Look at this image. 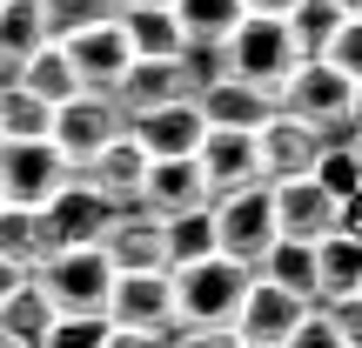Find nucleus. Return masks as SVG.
<instances>
[{
    "label": "nucleus",
    "instance_id": "obj_50",
    "mask_svg": "<svg viewBox=\"0 0 362 348\" xmlns=\"http://www.w3.org/2000/svg\"><path fill=\"white\" fill-rule=\"evenodd\" d=\"M356 13H362V7H356Z\"/></svg>",
    "mask_w": 362,
    "mask_h": 348
},
{
    "label": "nucleus",
    "instance_id": "obj_21",
    "mask_svg": "<svg viewBox=\"0 0 362 348\" xmlns=\"http://www.w3.org/2000/svg\"><path fill=\"white\" fill-rule=\"evenodd\" d=\"M47 13H40V0H0V88L7 80H21V61L34 47H47Z\"/></svg>",
    "mask_w": 362,
    "mask_h": 348
},
{
    "label": "nucleus",
    "instance_id": "obj_28",
    "mask_svg": "<svg viewBox=\"0 0 362 348\" xmlns=\"http://www.w3.org/2000/svg\"><path fill=\"white\" fill-rule=\"evenodd\" d=\"M121 34H128L134 54H181V20L175 7H148V0H134V7H121Z\"/></svg>",
    "mask_w": 362,
    "mask_h": 348
},
{
    "label": "nucleus",
    "instance_id": "obj_33",
    "mask_svg": "<svg viewBox=\"0 0 362 348\" xmlns=\"http://www.w3.org/2000/svg\"><path fill=\"white\" fill-rule=\"evenodd\" d=\"M315 181H322L329 194H336V208H342V194H356L362 188V161H356V148L349 141H329L322 155H315V168H309Z\"/></svg>",
    "mask_w": 362,
    "mask_h": 348
},
{
    "label": "nucleus",
    "instance_id": "obj_47",
    "mask_svg": "<svg viewBox=\"0 0 362 348\" xmlns=\"http://www.w3.org/2000/svg\"><path fill=\"white\" fill-rule=\"evenodd\" d=\"M342 7H349V13H356V7H362V0H342Z\"/></svg>",
    "mask_w": 362,
    "mask_h": 348
},
{
    "label": "nucleus",
    "instance_id": "obj_38",
    "mask_svg": "<svg viewBox=\"0 0 362 348\" xmlns=\"http://www.w3.org/2000/svg\"><path fill=\"white\" fill-rule=\"evenodd\" d=\"M329 308V322H336V335L342 348H362V295H342V301H322Z\"/></svg>",
    "mask_w": 362,
    "mask_h": 348
},
{
    "label": "nucleus",
    "instance_id": "obj_39",
    "mask_svg": "<svg viewBox=\"0 0 362 348\" xmlns=\"http://www.w3.org/2000/svg\"><path fill=\"white\" fill-rule=\"evenodd\" d=\"M107 348H168V335H161V328H107Z\"/></svg>",
    "mask_w": 362,
    "mask_h": 348
},
{
    "label": "nucleus",
    "instance_id": "obj_3",
    "mask_svg": "<svg viewBox=\"0 0 362 348\" xmlns=\"http://www.w3.org/2000/svg\"><path fill=\"white\" fill-rule=\"evenodd\" d=\"M208 215H215V241H221V255L248 261V268L269 255V241H275V188H269V181L221 188L215 201H208Z\"/></svg>",
    "mask_w": 362,
    "mask_h": 348
},
{
    "label": "nucleus",
    "instance_id": "obj_10",
    "mask_svg": "<svg viewBox=\"0 0 362 348\" xmlns=\"http://www.w3.org/2000/svg\"><path fill=\"white\" fill-rule=\"evenodd\" d=\"M128 134L148 148V161H168V155H194L208 134V114L194 94H175V101L161 107H141V114H128Z\"/></svg>",
    "mask_w": 362,
    "mask_h": 348
},
{
    "label": "nucleus",
    "instance_id": "obj_12",
    "mask_svg": "<svg viewBox=\"0 0 362 348\" xmlns=\"http://www.w3.org/2000/svg\"><path fill=\"white\" fill-rule=\"evenodd\" d=\"M269 188H275V234H288V241H322V234L336 228V194L315 174H288V181H269Z\"/></svg>",
    "mask_w": 362,
    "mask_h": 348
},
{
    "label": "nucleus",
    "instance_id": "obj_26",
    "mask_svg": "<svg viewBox=\"0 0 362 348\" xmlns=\"http://www.w3.org/2000/svg\"><path fill=\"white\" fill-rule=\"evenodd\" d=\"M54 315H61V308L47 301V288H40L34 268H27V282L0 301V335H7V342H40V335L54 328Z\"/></svg>",
    "mask_w": 362,
    "mask_h": 348
},
{
    "label": "nucleus",
    "instance_id": "obj_40",
    "mask_svg": "<svg viewBox=\"0 0 362 348\" xmlns=\"http://www.w3.org/2000/svg\"><path fill=\"white\" fill-rule=\"evenodd\" d=\"M336 228L362 241V188H356V194H342V208H336Z\"/></svg>",
    "mask_w": 362,
    "mask_h": 348
},
{
    "label": "nucleus",
    "instance_id": "obj_23",
    "mask_svg": "<svg viewBox=\"0 0 362 348\" xmlns=\"http://www.w3.org/2000/svg\"><path fill=\"white\" fill-rule=\"evenodd\" d=\"M215 215L208 208H181V215H161V261L168 268H188V261L215 255Z\"/></svg>",
    "mask_w": 362,
    "mask_h": 348
},
{
    "label": "nucleus",
    "instance_id": "obj_37",
    "mask_svg": "<svg viewBox=\"0 0 362 348\" xmlns=\"http://www.w3.org/2000/svg\"><path fill=\"white\" fill-rule=\"evenodd\" d=\"M282 348H342V335H336V322H329V308H309Z\"/></svg>",
    "mask_w": 362,
    "mask_h": 348
},
{
    "label": "nucleus",
    "instance_id": "obj_35",
    "mask_svg": "<svg viewBox=\"0 0 362 348\" xmlns=\"http://www.w3.org/2000/svg\"><path fill=\"white\" fill-rule=\"evenodd\" d=\"M107 315H54V328L40 335V348H107Z\"/></svg>",
    "mask_w": 362,
    "mask_h": 348
},
{
    "label": "nucleus",
    "instance_id": "obj_18",
    "mask_svg": "<svg viewBox=\"0 0 362 348\" xmlns=\"http://www.w3.org/2000/svg\"><path fill=\"white\" fill-rule=\"evenodd\" d=\"M194 161H202L208 188H242V181H262V155H255V128H208L202 148H194Z\"/></svg>",
    "mask_w": 362,
    "mask_h": 348
},
{
    "label": "nucleus",
    "instance_id": "obj_13",
    "mask_svg": "<svg viewBox=\"0 0 362 348\" xmlns=\"http://www.w3.org/2000/svg\"><path fill=\"white\" fill-rule=\"evenodd\" d=\"M255 155H262V181H288V174H309L315 168L322 134H315L309 121H296V114L275 107V114L255 128Z\"/></svg>",
    "mask_w": 362,
    "mask_h": 348
},
{
    "label": "nucleus",
    "instance_id": "obj_6",
    "mask_svg": "<svg viewBox=\"0 0 362 348\" xmlns=\"http://www.w3.org/2000/svg\"><path fill=\"white\" fill-rule=\"evenodd\" d=\"M121 128H128V107H121L107 88H81L74 101L54 107V148L67 155V168H88Z\"/></svg>",
    "mask_w": 362,
    "mask_h": 348
},
{
    "label": "nucleus",
    "instance_id": "obj_36",
    "mask_svg": "<svg viewBox=\"0 0 362 348\" xmlns=\"http://www.w3.org/2000/svg\"><path fill=\"white\" fill-rule=\"evenodd\" d=\"M322 61L336 67V74L362 80V13H342V27H336V40L322 47Z\"/></svg>",
    "mask_w": 362,
    "mask_h": 348
},
{
    "label": "nucleus",
    "instance_id": "obj_41",
    "mask_svg": "<svg viewBox=\"0 0 362 348\" xmlns=\"http://www.w3.org/2000/svg\"><path fill=\"white\" fill-rule=\"evenodd\" d=\"M21 282H27V268H21V261H7V255H0V301H7V295H13Z\"/></svg>",
    "mask_w": 362,
    "mask_h": 348
},
{
    "label": "nucleus",
    "instance_id": "obj_1",
    "mask_svg": "<svg viewBox=\"0 0 362 348\" xmlns=\"http://www.w3.org/2000/svg\"><path fill=\"white\" fill-rule=\"evenodd\" d=\"M168 275H175V322H188V328H228L248 282H255V268L221 255V248L188 261V268H168Z\"/></svg>",
    "mask_w": 362,
    "mask_h": 348
},
{
    "label": "nucleus",
    "instance_id": "obj_17",
    "mask_svg": "<svg viewBox=\"0 0 362 348\" xmlns=\"http://www.w3.org/2000/svg\"><path fill=\"white\" fill-rule=\"evenodd\" d=\"M107 94H115L128 114H141V107H161V101H175V94H194V88H188V74H181V54H134L128 74H121Z\"/></svg>",
    "mask_w": 362,
    "mask_h": 348
},
{
    "label": "nucleus",
    "instance_id": "obj_43",
    "mask_svg": "<svg viewBox=\"0 0 362 348\" xmlns=\"http://www.w3.org/2000/svg\"><path fill=\"white\" fill-rule=\"evenodd\" d=\"M356 121H362V80H356Z\"/></svg>",
    "mask_w": 362,
    "mask_h": 348
},
{
    "label": "nucleus",
    "instance_id": "obj_34",
    "mask_svg": "<svg viewBox=\"0 0 362 348\" xmlns=\"http://www.w3.org/2000/svg\"><path fill=\"white\" fill-rule=\"evenodd\" d=\"M181 74H188V88H215L221 74H235L228 67V40H181Z\"/></svg>",
    "mask_w": 362,
    "mask_h": 348
},
{
    "label": "nucleus",
    "instance_id": "obj_2",
    "mask_svg": "<svg viewBox=\"0 0 362 348\" xmlns=\"http://www.w3.org/2000/svg\"><path fill=\"white\" fill-rule=\"evenodd\" d=\"M34 282L47 288V301L61 315H107V295H115V255L101 241L88 248H47L34 261Z\"/></svg>",
    "mask_w": 362,
    "mask_h": 348
},
{
    "label": "nucleus",
    "instance_id": "obj_44",
    "mask_svg": "<svg viewBox=\"0 0 362 348\" xmlns=\"http://www.w3.org/2000/svg\"><path fill=\"white\" fill-rule=\"evenodd\" d=\"M349 148H356V161H362V128H356V141H349Z\"/></svg>",
    "mask_w": 362,
    "mask_h": 348
},
{
    "label": "nucleus",
    "instance_id": "obj_48",
    "mask_svg": "<svg viewBox=\"0 0 362 348\" xmlns=\"http://www.w3.org/2000/svg\"><path fill=\"white\" fill-rule=\"evenodd\" d=\"M0 208H7V194H0Z\"/></svg>",
    "mask_w": 362,
    "mask_h": 348
},
{
    "label": "nucleus",
    "instance_id": "obj_25",
    "mask_svg": "<svg viewBox=\"0 0 362 348\" xmlns=\"http://www.w3.org/2000/svg\"><path fill=\"white\" fill-rule=\"evenodd\" d=\"M21 88H34L40 101H54V107H61V101H74L88 80L74 74V61H67V47H61V40H47V47H34V54L21 61Z\"/></svg>",
    "mask_w": 362,
    "mask_h": 348
},
{
    "label": "nucleus",
    "instance_id": "obj_19",
    "mask_svg": "<svg viewBox=\"0 0 362 348\" xmlns=\"http://www.w3.org/2000/svg\"><path fill=\"white\" fill-rule=\"evenodd\" d=\"M101 248L115 255V268H168L161 261V215L155 208H115V221H107Z\"/></svg>",
    "mask_w": 362,
    "mask_h": 348
},
{
    "label": "nucleus",
    "instance_id": "obj_5",
    "mask_svg": "<svg viewBox=\"0 0 362 348\" xmlns=\"http://www.w3.org/2000/svg\"><path fill=\"white\" fill-rule=\"evenodd\" d=\"M296 61H302V47H296L282 13H242V27L228 34V67L242 80H255V88H269V94L296 74Z\"/></svg>",
    "mask_w": 362,
    "mask_h": 348
},
{
    "label": "nucleus",
    "instance_id": "obj_8",
    "mask_svg": "<svg viewBox=\"0 0 362 348\" xmlns=\"http://www.w3.org/2000/svg\"><path fill=\"white\" fill-rule=\"evenodd\" d=\"M67 174L74 168H67V155L54 148V134L47 141H0V194H7L13 208H40Z\"/></svg>",
    "mask_w": 362,
    "mask_h": 348
},
{
    "label": "nucleus",
    "instance_id": "obj_20",
    "mask_svg": "<svg viewBox=\"0 0 362 348\" xmlns=\"http://www.w3.org/2000/svg\"><path fill=\"white\" fill-rule=\"evenodd\" d=\"M194 101H202L208 128H262V121L275 114V94L255 88V80H242V74H221L215 88H202Z\"/></svg>",
    "mask_w": 362,
    "mask_h": 348
},
{
    "label": "nucleus",
    "instance_id": "obj_16",
    "mask_svg": "<svg viewBox=\"0 0 362 348\" xmlns=\"http://www.w3.org/2000/svg\"><path fill=\"white\" fill-rule=\"evenodd\" d=\"M215 188H208L202 161L194 155H168V161H148V181H141V208L155 215H181V208H208Z\"/></svg>",
    "mask_w": 362,
    "mask_h": 348
},
{
    "label": "nucleus",
    "instance_id": "obj_45",
    "mask_svg": "<svg viewBox=\"0 0 362 348\" xmlns=\"http://www.w3.org/2000/svg\"><path fill=\"white\" fill-rule=\"evenodd\" d=\"M235 348H269V342H235Z\"/></svg>",
    "mask_w": 362,
    "mask_h": 348
},
{
    "label": "nucleus",
    "instance_id": "obj_27",
    "mask_svg": "<svg viewBox=\"0 0 362 348\" xmlns=\"http://www.w3.org/2000/svg\"><path fill=\"white\" fill-rule=\"evenodd\" d=\"M47 134H54V101L7 80L0 88V141H47Z\"/></svg>",
    "mask_w": 362,
    "mask_h": 348
},
{
    "label": "nucleus",
    "instance_id": "obj_46",
    "mask_svg": "<svg viewBox=\"0 0 362 348\" xmlns=\"http://www.w3.org/2000/svg\"><path fill=\"white\" fill-rule=\"evenodd\" d=\"M7 348H40V342H7Z\"/></svg>",
    "mask_w": 362,
    "mask_h": 348
},
{
    "label": "nucleus",
    "instance_id": "obj_14",
    "mask_svg": "<svg viewBox=\"0 0 362 348\" xmlns=\"http://www.w3.org/2000/svg\"><path fill=\"white\" fill-rule=\"evenodd\" d=\"M61 47H67V61H74V74L88 80V88H115V80L128 74V61H134L128 34H121V13H115V20L81 27V34H67Z\"/></svg>",
    "mask_w": 362,
    "mask_h": 348
},
{
    "label": "nucleus",
    "instance_id": "obj_29",
    "mask_svg": "<svg viewBox=\"0 0 362 348\" xmlns=\"http://www.w3.org/2000/svg\"><path fill=\"white\" fill-rule=\"evenodd\" d=\"M342 0H296V7L282 13L288 20V34H296V47H302V61H309V54H322L329 40H336V27H342Z\"/></svg>",
    "mask_w": 362,
    "mask_h": 348
},
{
    "label": "nucleus",
    "instance_id": "obj_4",
    "mask_svg": "<svg viewBox=\"0 0 362 348\" xmlns=\"http://www.w3.org/2000/svg\"><path fill=\"white\" fill-rule=\"evenodd\" d=\"M34 215H40V255H47V248H88V241H101L107 221H115V201H107L94 181L67 174Z\"/></svg>",
    "mask_w": 362,
    "mask_h": 348
},
{
    "label": "nucleus",
    "instance_id": "obj_9",
    "mask_svg": "<svg viewBox=\"0 0 362 348\" xmlns=\"http://www.w3.org/2000/svg\"><path fill=\"white\" fill-rule=\"evenodd\" d=\"M309 308H315V301H302V295H288L282 282L255 275L248 295H242V308H235V322H228V335H235V342H269V348H282Z\"/></svg>",
    "mask_w": 362,
    "mask_h": 348
},
{
    "label": "nucleus",
    "instance_id": "obj_22",
    "mask_svg": "<svg viewBox=\"0 0 362 348\" xmlns=\"http://www.w3.org/2000/svg\"><path fill=\"white\" fill-rule=\"evenodd\" d=\"M315 288H322V301H342V295H362V241L342 228H329L322 241H315ZM315 301V308H322Z\"/></svg>",
    "mask_w": 362,
    "mask_h": 348
},
{
    "label": "nucleus",
    "instance_id": "obj_31",
    "mask_svg": "<svg viewBox=\"0 0 362 348\" xmlns=\"http://www.w3.org/2000/svg\"><path fill=\"white\" fill-rule=\"evenodd\" d=\"M0 255L7 261H21V268H34L40 261V215L34 208H0Z\"/></svg>",
    "mask_w": 362,
    "mask_h": 348
},
{
    "label": "nucleus",
    "instance_id": "obj_7",
    "mask_svg": "<svg viewBox=\"0 0 362 348\" xmlns=\"http://www.w3.org/2000/svg\"><path fill=\"white\" fill-rule=\"evenodd\" d=\"M275 107L296 114V121H309V128H329V121L356 114V80L336 74L322 54H309V61H296V74L275 88Z\"/></svg>",
    "mask_w": 362,
    "mask_h": 348
},
{
    "label": "nucleus",
    "instance_id": "obj_32",
    "mask_svg": "<svg viewBox=\"0 0 362 348\" xmlns=\"http://www.w3.org/2000/svg\"><path fill=\"white\" fill-rule=\"evenodd\" d=\"M40 13H47V34L67 40V34H81V27H94V20H115L121 0H40Z\"/></svg>",
    "mask_w": 362,
    "mask_h": 348
},
{
    "label": "nucleus",
    "instance_id": "obj_11",
    "mask_svg": "<svg viewBox=\"0 0 362 348\" xmlns=\"http://www.w3.org/2000/svg\"><path fill=\"white\" fill-rule=\"evenodd\" d=\"M107 322H121V328H168L175 322V275L168 268H115Z\"/></svg>",
    "mask_w": 362,
    "mask_h": 348
},
{
    "label": "nucleus",
    "instance_id": "obj_15",
    "mask_svg": "<svg viewBox=\"0 0 362 348\" xmlns=\"http://www.w3.org/2000/svg\"><path fill=\"white\" fill-rule=\"evenodd\" d=\"M74 174H81V181H94V188H101L115 208H134V201H141V181H148V148L134 141L128 128H121L115 141H107L101 155L88 161V168H74Z\"/></svg>",
    "mask_w": 362,
    "mask_h": 348
},
{
    "label": "nucleus",
    "instance_id": "obj_42",
    "mask_svg": "<svg viewBox=\"0 0 362 348\" xmlns=\"http://www.w3.org/2000/svg\"><path fill=\"white\" fill-rule=\"evenodd\" d=\"M296 0H248V13H288Z\"/></svg>",
    "mask_w": 362,
    "mask_h": 348
},
{
    "label": "nucleus",
    "instance_id": "obj_30",
    "mask_svg": "<svg viewBox=\"0 0 362 348\" xmlns=\"http://www.w3.org/2000/svg\"><path fill=\"white\" fill-rule=\"evenodd\" d=\"M248 0H175V20L188 40H228L235 27H242Z\"/></svg>",
    "mask_w": 362,
    "mask_h": 348
},
{
    "label": "nucleus",
    "instance_id": "obj_24",
    "mask_svg": "<svg viewBox=\"0 0 362 348\" xmlns=\"http://www.w3.org/2000/svg\"><path fill=\"white\" fill-rule=\"evenodd\" d=\"M255 275L282 282L288 295H302V301H322V288H315V241H288V234H275L269 255L255 261Z\"/></svg>",
    "mask_w": 362,
    "mask_h": 348
},
{
    "label": "nucleus",
    "instance_id": "obj_49",
    "mask_svg": "<svg viewBox=\"0 0 362 348\" xmlns=\"http://www.w3.org/2000/svg\"><path fill=\"white\" fill-rule=\"evenodd\" d=\"M0 348H7V335H0Z\"/></svg>",
    "mask_w": 362,
    "mask_h": 348
}]
</instances>
